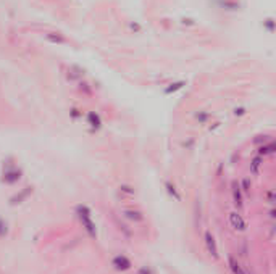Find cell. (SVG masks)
I'll list each match as a JSON object with an SVG mask.
<instances>
[{"mask_svg":"<svg viewBox=\"0 0 276 274\" xmlns=\"http://www.w3.org/2000/svg\"><path fill=\"white\" fill-rule=\"evenodd\" d=\"M113 266L116 270H128V268L131 266V263L126 256H116L113 260Z\"/></svg>","mask_w":276,"mask_h":274,"instance_id":"6","label":"cell"},{"mask_svg":"<svg viewBox=\"0 0 276 274\" xmlns=\"http://www.w3.org/2000/svg\"><path fill=\"white\" fill-rule=\"evenodd\" d=\"M78 211H79V218H81V221H83V223H84L86 229L89 231V234H91V236H95L94 223H92V221H91V218H89V213H88V210H86L84 206H79V208H78Z\"/></svg>","mask_w":276,"mask_h":274,"instance_id":"2","label":"cell"},{"mask_svg":"<svg viewBox=\"0 0 276 274\" xmlns=\"http://www.w3.org/2000/svg\"><path fill=\"white\" fill-rule=\"evenodd\" d=\"M229 224H231L233 229H236V231H245V227H247L244 218L239 213H236V211L229 215Z\"/></svg>","mask_w":276,"mask_h":274,"instance_id":"3","label":"cell"},{"mask_svg":"<svg viewBox=\"0 0 276 274\" xmlns=\"http://www.w3.org/2000/svg\"><path fill=\"white\" fill-rule=\"evenodd\" d=\"M205 245H207L208 253H210L213 258H217L218 256L217 244H215V239H213V236L210 234V232H205Z\"/></svg>","mask_w":276,"mask_h":274,"instance_id":"4","label":"cell"},{"mask_svg":"<svg viewBox=\"0 0 276 274\" xmlns=\"http://www.w3.org/2000/svg\"><path fill=\"white\" fill-rule=\"evenodd\" d=\"M228 266H229V270H231L233 274H250V271L245 268L241 261L238 260V258H234L233 255H229L228 256Z\"/></svg>","mask_w":276,"mask_h":274,"instance_id":"1","label":"cell"},{"mask_svg":"<svg viewBox=\"0 0 276 274\" xmlns=\"http://www.w3.org/2000/svg\"><path fill=\"white\" fill-rule=\"evenodd\" d=\"M125 216H126V218H129V219H134V221H141L142 219L139 211H132V210H126Z\"/></svg>","mask_w":276,"mask_h":274,"instance_id":"7","label":"cell"},{"mask_svg":"<svg viewBox=\"0 0 276 274\" xmlns=\"http://www.w3.org/2000/svg\"><path fill=\"white\" fill-rule=\"evenodd\" d=\"M233 197H234V203L238 206H242V190L238 183L233 184Z\"/></svg>","mask_w":276,"mask_h":274,"instance_id":"5","label":"cell"}]
</instances>
